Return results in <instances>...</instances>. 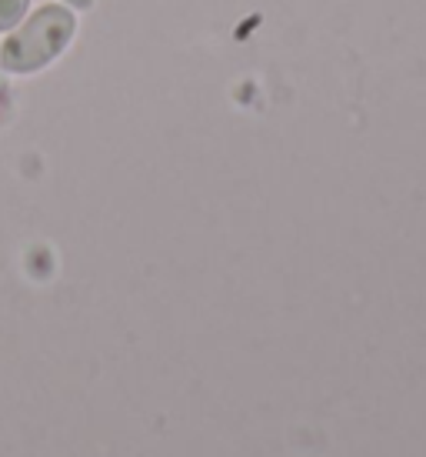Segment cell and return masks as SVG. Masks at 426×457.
I'll use <instances>...</instances> for the list:
<instances>
[{"label": "cell", "instance_id": "cell-1", "mask_svg": "<svg viewBox=\"0 0 426 457\" xmlns=\"http://www.w3.org/2000/svg\"><path fill=\"white\" fill-rule=\"evenodd\" d=\"M77 34V17L63 4H47L11 30L0 44V67L7 74H37L53 64Z\"/></svg>", "mask_w": 426, "mask_h": 457}, {"label": "cell", "instance_id": "cell-2", "mask_svg": "<svg viewBox=\"0 0 426 457\" xmlns=\"http://www.w3.org/2000/svg\"><path fill=\"white\" fill-rule=\"evenodd\" d=\"M30 0H0V30H13L24 21Z\"/></svg>", "mask_w": 426, "mask_h": 457}, {"label": "cell", "instance_id": "cell-3", "mask_svg": "<svg viewBox=\"0 0 426 457\" xmlns=\"http://www.w3.org/2000/svg\"><path fill=\"white\" fill-rule=\"evenodd\" d=\"M67 7H74V11H90L94 7V0H63Z\"/></svg>", "mask_w": 426, "mask_h": 457}, {"label": "cell", "instance_id": "cell-4", "mask_svg": "<svg viewBox=\"0 0 426 457\" xmlns=\"http://www.w3.org/2000/svg\"><path fill=\"white\" fill-rule=\"evenodd\" d=\"M4 101H7V80L0 74V107H4Z\"/></svg>", "mask_w": 426, "mask_h": 457}]
</instances>
